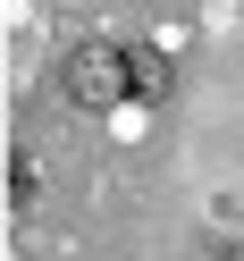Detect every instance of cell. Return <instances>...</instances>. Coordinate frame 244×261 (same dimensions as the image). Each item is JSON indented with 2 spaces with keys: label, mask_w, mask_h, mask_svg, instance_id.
<instances>
[{
  "label": "cell",
  "mask_w": 244,
  "mask_h": 261,
  "mask_svg": "<svg viewBox=\"0 0 244 261\" xmlns=\"http://www.w3.org/2000/svg\"><path fill=\"white\" fill-rule=\"evenodd\" d=\"M59 85H68L76 110H118L126 101V51L118 42H76L59 59Z\"/></svg>",
  "instance_id": "obj_1"
},
{
  "label": "cell",
  "mask_w": 244,
  "mask_h": 261,
  "mask_svg": "<svg viewBox=\"0 0 244 261\" xmlns=\"http://www.w3.org/2000/svg\"><path fill=\"white\" fill-rule=\"evenodd\" d=\"M169 85H177L169 51H152V42H135V51H126V101H169Z\"/></svg>",
  "instance_id": "obj_2"
},
{
  "label": "cell",
  "mask_w": 244,
  "mask_h": 261,
  "mask_svg": "<svg viewBox=\"0 0 244 261\" xmlns=\"http://www.w3.org/2000/svg\"><path fill=\"white\" fill-rule=\"evenodd\" d=\"M34 202H42V160L9 152V211H34Z\"/></svg>",
  "instance_id": "obj_3"
}]
</instances>
